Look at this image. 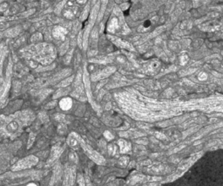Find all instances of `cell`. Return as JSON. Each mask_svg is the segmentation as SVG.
Masks as SVG:
<instances>
[{"label":"cell","instance_id":"17","mask_svg":"<svg viewBox=\"0 0 223 186\" xmlns=\"http://www.w3.org/2000/svg\"><path fill=\"white\" fill-rule=\"evenodd\" d=\"M65 132H67V127L65 126L64 124H61V125L59 126V133L64 134Z\"/></svg>","mask_w":223,"mask_h":186},{"label":"cell","instance_id":"3","mask_svg":"<svg viewBox=\"0 0 223 186\" xmlns=\"http://www.w3.org/2000/svg\"><path fill=\"white\" fill-rule=\"evenodd\" d=\"M75 168L74 167H67L65 173V180L63 186H72L75 180Z\"/></svg>","mask_w":223,"mask_h":186},{"label":"cell","instance_id":"15","mask_svg":"<svg viewBox=\"0 0 223 186\" xmlns=\"http://www.w3.org/2000/svg\"><path fill=\"white\" fill-rule=\"evenodd\" d=\"M73 15H74V12L73 11H70V10H68V11H66L65 12V16L68 18H72L73 17Z\"/></svg>","mask_w":223,"mask_h":186},{"label":"cell","instance_id":"23","mask_svg":"<svg viewBox=\"0 0 223 186\" xmlns=\"http://www.w3.org/2000/svg\"><path fill=\"white\" fill-rule=\"evenodd\" d=\"M26 186H37V184H29L28 185Z\"/></svg>","mask_w":223,"mask_h":186},{"label":"cell","instance_id":"20","mask_svg":"<svg viewBox=\"0 0 223 186\" xmlns=\"http://www.w3.org/2000/svg\"><path fill=\"white\" fill-rule=\"evenodd\" d=\"M56 119L59 121H63L64 120V118H65V115L64 114H57L56 116Z\"/></svg>","mask_w":223,"mask_h":186},{"label":"cell","instance_id":"19","mask_svg":"<svg viewBox=\"0 0 223 186\" xmlns=\"http://www.w3.org/2000/svg\"><path fill=\"white\" fill-rule=\"evenodd\" d=\"M18 28H14V29H12V30L8 32V33H11L10 36H15L16 34H18Z\"/></svg>","mask_w":223,"mask_h":186},{"label":"cell","instance_id":"7","mask_svg":"<svg viewBox=\"0 0 223 186\" xmlns=\"http://www.w3.org/2000/svg\"><path fill=\"white\" fill-rule=\"evenodd\" d=\"M67 143L69 144V146H71L73 149H77L78 147L79 143H78V139L75 137V136H74L73 133L69 136V137L67 139Z\"/></svg>","mask_w":223,"mask_h":186},{"label":"cell","instance_id":"12","mask_svg":"<svg viewBox=\"0 0 223 186\" xmlns=\"http://www.w3.org/2000/svg\"><path fill=\"white\" fill-rule=\"evenodd\" d=\"M70 160L73 161V162H78V157H77V155L74 152H71L70 153Z\"/></svg>","mask_w":223,"mask_h":186},{"label":"cell","instance_id":"1","mask_svg":"<svg viewBox=\"0 0 223 186\" xmlns=\"http://www.w3.org/2000/svg\"><path fill=\"white\" fill-rule=\"evenodd\" d=\"M73 134H74L75 137L78 139V143H79L80 146L82 147V149H83L85 152V154L89 156L92 161H94V162H96V163H98V164H105L106 160L104 159L103 156H100V155H99L98 152H96L95 150H92L88 144L85 143L84 141H83V139L81 138L78 135H77L76 133H73Z\"/></svg>","mask_w":223,"mask_h":186},{"label":"cell","instance_id":"14","mask_svg":"<svg viewBox=\"0 0 223 186\" xmlns=\"http://www.w3.org/2000/svg\"><path fill=\"white\" fill-rule=\"evenodd\" d=\"M108 151H109V153H110L111 155H114L115 152H116V147H115L114 145H113V144L109 145V146H108Z\"/></svg>","mask_w":223,"mask_h":186},{"label":"cell","instance_id":"16","mask_svg":"<svg viewBox=\"0 0 223 186\" xmlns=\"http://www.w3.org/2000/svg\"><path fill=\"white\" fill-rule=\"evenodd\" d=\"M41 39H42L41 35L39 33H37V34H34L31 37V41H38V40H40Z\"/></svg>","mask_w":223,"mask_h":186},{"label":"cell","instance_id":"6","mask_svg":"<svg viewBox=\"0 0 223 186\" xmlns=\"http://www.w3.org/2000/svg\"><path fill=\"white\" fill-rule=\"evenodd\" d=\"M73 105V102L71 98H64L59 102V106L63 110H68L70 109Z\"/></svg>","mask_w":223,"mask_h":186},{"label":"cell","instance_id":"21","mask_svg":"<svg viewBox=\"0 0 223 186\" xmlns=\"http://www.w3.org/2000/svg\"><path fill=\"white\" fill-rule=\"evenodd\" d=\"M120 162L121 163V165H122V163H123V165H126L127 162V157H122L120 159Z\"/></svg>","mask_w":223,"mask_h":186},{"label":"cell","instance_id":"2","mask_svg":"<svg viewBox=\"0 0 223 186\" xmlns=\"http://www.w3.org/2000/svg\"><path fill=\"white\" fill-rule=\"evenodd\" d=\"M38 162V159L37 158L36 156H27V157H25L24 159H21L20 161H18L13 166L12 170H21V169H24L31 168V166L35 165Z\"/></svg>","mask_w":223,"mask_h":186},{"label":"cell","instance_id":"11","mask_svg":"<svg viewBox=\"0 0 223 186\" xmlns=\"http://www.w3.org/2000/svg\"><path fill=\"white\" fill-rule=\"evenodd\" d=\"M35 134H33V133H31L30 135V138H29V141H28V149L31 148V146L34 143V141H35Z\"/></svg>","mask_w":223,"mask_h":186},{"label":"cell","instance_id":"5","mask_svg":"<svg viewBox=\"0 0 223 186\" xmlns=\"http://www.w3.org/2000/svg\"><path fill=\"white\" fill-rule=\"evenodd\" d=\"M67 33V30L60 26H57L53 29L52 34L56 39H64L65 34Z\"/></svg>","mask_w":223,"mask_h":186},{"label":"cell","instance_id":"22","mask_svg":"<svg viewBox=\"0 0 223 186\" xmlns=\"http://www.w3.org/2000/svg\"><path fill=\"white\" fill-rule=\"evenodd\" d=\"M7 9V5H5V6H0V12H3L4 11H5Z\"/></svg>","mask_w":223,"mask_h":186},{"label":"cell","instance_id":"9","mask_svg":"<svg viewBox=\"0 0 223 186\" xmlns=\"http://www.w3.org/2000/svg\"><path fill=\"white\" fill-rule=\"evenodd\" d=\"M118 27V19L117 18H113L110 20V22L108 23V25H107V30L109 32H113L115 30V28Z\"/></svg>","mask_w":223,"mask_h":186},{"label":"cell","instance_id":"18","mask_svg":"<svg viewBox=\"0 0 223 186\" xmlns=\"http://www.w3.org/2000/svg\"><path fill=\"white\" fill-rule=\"evenodd\" d=\"M104 136H105V137L107 139V140H112V139H113V136L112 135V133L109 132V131H106V132L104 133Z\"/></svg>","mask_w":223,"mask_h":186},{"label":"cell","instance_id":"13","mask_svg":"<svg viewBox=\"0 0 223 186\" xmlns=\"http://www.w3.org/2000/svg\"><path fill=\"white\" fill-rule=\"evenodd\" d=\"M73 77H70V78H68L67 80H64V81H62V83L60 84L61 87H66L67 85H69L71 82H72V80H73Z\"/></svg>","mask_w":223,"mask_h":186},{"label":"cell","instance_id":"8","mask_svg":"<svg viewBox=\"0 0 223 186\" xmlns=\"http://www.w3.org/2000/svg\"><path fill=\"white\" fill-rule=\"evenodd\" d=\"M18 121H13L12 122H10L7 127H6V129H7V131L10 133H12V132H15V131H17L18 129Z\"/></svg>","mask_w":223,"mask_h":186},{"label":"cell","instance_id":"10","mask_svg":"<svg viewBox=\"0 0 223 186\" xmlns=\"http://www.w3.org/2000/svg\"><path fill=\"white\" fill-rule=\"evenodd\" d=\"M119 144H120V146L121 152H123V153H125V152L128 151L129 149H130V144L127 143V142H125L124 140H120V141H119Z\"/></svg>","mask_w":223,"mask_h":186},{"label":"cell","instance_id":"4","mask_svg":"<svg viewBox=\"0 0 223 186\" xmlns=\"http://www.w3.org/2000/svg\"><path fill=\"white\" fill-rule=\"evenodd\" d=\"M62 151H63V149L61 148L60 146H59V145H56L54 146L53 148H52V154H51V156H50V158H49V161H48V165H50L52 162H53L54 161H56L59 156L61 155V153H62Z\"/></svg>","mask_w":223,"mask_h":186}]
</instances>
